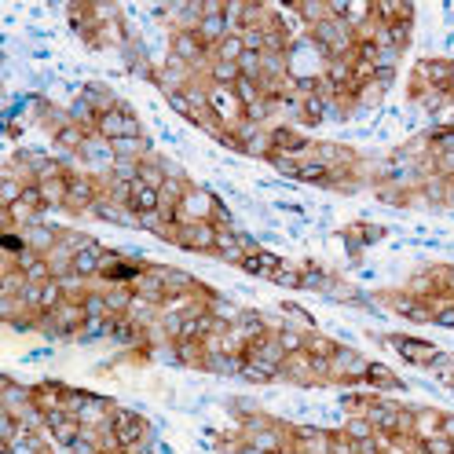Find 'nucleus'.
I'll return each instance as SVG.
<instances>
[{
    "instance_id": "obj_1",
    "label": "nucleus",
    "mask_w": 454,
    "mask_h": 454,
    "mask_svg": "<svg viewBox=\"0 0 454 454\" xmlns=\"http://www.w3.org/2000/svg\"><path fill=\"white\" fill-rule=\"evenodd\" d=\"M205 99H209V114H212L216 121H224V125H242L246 106H242V99H239V92H234V89L212 84V89H205Z\"/></svg>"
},
{
    "instance_id": "obj_2",
    "label": "nucleus",
    "mask_w": 454,
    "mask_h": 454,
    "mask_svg": "<svg viewBox=\"0 0 454 454\" xmlns=\"http://www.w3.org/2000/svg\"><path fill=\"white\" fill-rule=\"evenodd\" d=\"M194 33L202 37V45H205V48H212V45H220L224 37H231V26H227L224 4H202V18H198V26H194Z\"/></svg>"
},
{
    "instance_id": "obj_3",
    "label": "nucleus",
    "mask_w": 454,
    "mask_h": 454,
    "mask_svg": "<svg viewBox=\"0 0 454 454\" xmlns=\"http://www.w3.org/2000/svg\"><path fill=\"white\" fill-rule=\"evenodd\" d=\"M212 212H216V198L209 191H183L180 198V224H212Z\"/></svg>"
},
{
    "instance_id": "obj_4",
    "label": "nucleus",
    "mask_w": 454,
    "mask_h": 454,
    "mask_svg": "<svg viewBox=\"0 0 454 454\" xmlns=\"http://www.w3.org/2000/svg\"><path fill=\"white\" fill-rule=\"evenodd\" d=\"M106 429H110L114 436H118L121 450L132 447V443H140V440H147V425H143L140 414H132V410H114L110 421H106Z\"/></svg>"
},
{
    "instance_id": "obj_5",
    "label": "nucleus",
    "mask_w": 454,
    "mask_h": 454,
    "mask_svg": "<svg viewBox=\"0 0 454 454\" xmlns=\"http://www.w3.org/2000/svg\"><path fill=\"white\" fill-rule=\"evenodd\" d=\"M176 246L194 249V253H209V249H216V227L212 224H180Z\"/></svg>"
},
{
    "instance_id": "obj_6",
    "label": "nucleus",
    "mask_w": 454,
    "mask_h": 454,
    "mask_svg": "<svg viewBox=\"0 0 454 454\" xmlns=\"http://www.w3.org/2000/svg\"><path fill=\"white\" fill-rule=\"evenodd\" d=\"M388 344H396V348H399V356H403V359H410V363H418V366H436V363H443L440 348H432V344H425V341L388 337Z\"/></svg>"
},
{
    "instance_id": "obj_7",
    "label": "nucleus",
    "mask_w": 454,
    "mask_h": 454,
    "mask_svg": "<svg viewBox=\"0 0 454 454\" xmlns=\"http://www.w3.org/2000/svg\"><path fill=\"white\" fill-rule=\"evenodd\" d=\"M209 48L202 45V37L194 33V30H180L176 37H172V59H180L183 67H194V62H202Z\"/></svg>"
},
{
    "instance_id": "obj_8",
    "label": "nucleus",
    "mask_w": 454,
    "mask_h": 454,
    "mask_svg": "<svg viewBox=\"0 0 454 454\" xmlns=\"http://www.w3.org/2000/svg\"><path fill=\"white\" fill-rule=\"evenodd\" d=\"M366 359H359L352 348H337L330 356V378H366Z\"/></svg>"
},
{
    "instance_id": "obj_9",
    "label": "nucleus",
    "mask_w": 454,
    "mask_h": 454,
    "mask_svg": "<svg viewBox=\"0 0 454 454\" xmlns=\"http://www.w3.org/2000/svg\"><path fill=\"white\" fill-rule=\"evenodd\" d=\"M23 239H26V249H30V253H45V256L59 246V234H55L52 227H40V224H26Z\"/></svg>"
},
{
    "instance_id": "obj_10",
    "label": "nucleus",
    "mask_w": 454,
    "mask_h": 454,
    "mask_svg": "<svg viewBox=\"0 0 454 454\" xmlns=\"http://www.w3.org/2000/svg\"><path fill=\"white\" fill-rule=\"evenodd\" d=\"M128 209H132L136 216L161 209V191H154V187H147V183L136 180V183H132V202H128Z\"/></svg>"
},
{
    "instance_id": "obj_11",
    "label": "nucleus",
    "mask_w": 454,
    "mask_h": 454,
    "mask_svg": "<svg viewBox=\"0 0 454 454\" xmlns=\"http://www.w3.org/2000/svg\"><path fill=\"white\" fill-rule=\"evenodd\" d=\"M99 264H103V249H99V242H92V246H84L81 253H74V275H81V278L99 275Z\"/></svg>"
},
{
    "instance_id": "obj_12",
    "label": "nucleus",
    "mask_w": 454,
    "mask_h": 454,
    "mask_svg": "<svg viewBox=\"0 0 454 454\" xmlns=\"http://www.w3.org/2000/svg\"><path fill=\"white\" fill-rule=\"evenodd\" d=\"M278 264H283V261H278L275 253H264V249H261V253H249V256H246V261H242V271L271 278V275L278 271Z\"/></svg>"
},
{
    "instance_id": "obj_13",
    "label": "nucleus",
    "mask_w": 454,
    "mask_h": 454,
    "mask_svg": "<svg viewBox=\"0 0 454 454\" xmlns=\"http://www.w3.org/2000/svg\"><path fill=\"white\" fill-rule=\"evenodd\" d=\"M84 140H89V136H84V128H77L74 121L55 128V147H62V150H81Z\"/></svg>"
},
{
    "instance_id": "obj_14",
    "label": "nucleus",
    "mask_w": 454,
    "mask_h": 454,
    "mask_svg": "<svg viewBox=\"0 0 454 454\" xmlns=\"http://www.w3.org/2000/svg\"><path fill=\"white\" fill-rule=\"evenodd\" d=\"M67 205H74V209H89V205H96V202H92V183L84 180V176H70Z\"/></svg>"
},
{
    "instance_id": "obj_15",
    "label": "nucleus",
    "mask_w": 454,
    "mask_h": 454,
    "mask_svg": "<svg viewBox=\"0 0 454 454\" xmlns=\"http://www.w3.org/2000/svg\"><path fill=\"white\" fill-rule=\"evenodd\" d=\"M246 55V40H242V33H231V37H224L220 45H216V59H224V62H239Z\"/></svg>"
},
{
    "instance_id": "obj_16",
    "label": "nucleus",
    "mask_w": 454,
    "mask_h": 454,
    "mask_svg": "<svg viewBox=\"0 0 454 454\" xmlns=\"http://www.w3.org/2000/svg\"><path fill=\"white\" fill-rule=\"evenodd\" d=\"M278 374H283V370H278V366H268V363H256V359L242 363V378L246 381H275Z\"/></svg>"
},
{
    "instance_id": "obj_17",
    "label": "nucleus",
    "mask_w": 454,
    "mask_h": 454,
    "mask_svg": "<svg viewBox=\"0 0 454 454\" xmlns=\"http://www.w3.org/2000/svg\"><path fill=\"white\" fill-rule=\"evenodd\" d=\"M297 180H305V183H327L330 180V165L327 161H308V165H300Z\"/></svg>"
},
{
    "instance_id": "obj_18",
    "label": "nucleus",
    "mask_w": 454,
    "mask_h": 454,
    "mask_svg": "<svg viewBox=\"0 0 454 454\" xmlns=\"http://www.w3.org/2000/svg\"><path fill=\"white\" fill-rule=\"evenodd\" d=\"M81 341H99V337H110V319H84V327L77 330Z\"/></svg>"
},
{
    "instance_id": "obj_19",
    "label": "nucleus",
    "mask_w": 454,
    "mask_h": 454,
    "mask_svg": "<svg viewBox=\"0 0 454 454\" xmlns=\"http://www.w3.org/2000/svg\"><path fill=\"white\" fill-rule=\"evenodd\" d=\"M366 381H370L374 388H396L399 381H396V374L392 370H388V366H366Z\"/></svg>"
},
{
    "instance_id": "obj_20",
    "label": "nucleus",
    "mask_w": 454,
    "mask_h": 454,
    "mask_svg": "<svg viewBox=\"0 0 454 454\" xmlns=\"http://www.w3.org/2000/svg\"><path fill=\"white\" fill-rule=\"evenodd\" d=\"M421 74L436 81V89H443L447 77H450V67H447V62H440V59H429V62H421Z\"/></svg>"
},
{
    "instance_id": "obj_21",
    "label": "nucleus",
    "mask_w": 454,
    "mask_h": 454,
    "mask_svg": "<svg viewBox=\"0 0 454 454\" xmlns=\"http://www.w3.org/2000/svg\"><path fill=\"white\" fill-rule=\"evenodd\" d=\"M344 436L356 440V443H359V440H370V436H374V425L366 421V418H352L348 425H344Z\"/></svg>"
},
{
    "instance_id": "obj_22",
    "label": "nucleus",
    "mask_w": 454,
    "mask_h": 454,
    "mask_svg": "<svg viewBox=\"0 0 454 454\" xmlns=\"http://www.w3.org/2000/svg\"><path fill=\"white\" fill-rule=\"evenodd\" d=\"M278 344H283L290 356H297V352H305L308 337H300V334H293V330H283V334H278Z\"/></svg>"
},
{
    "instance_id": "obj_23",
    "label": "nucleus",
    "mask_w": 454,
    "mask_h": 454,
    "mask_svg": "<svg viewBox=\"0 0 454 454\" xmlns=\"http://www.w3.org/2000/svg\"><path fill=\"white\" fill-rule=\"evenodd\" d=\"M271 278H275L278 286H290V290H297V286H300V271H293L290 264H278V271H275Z\"/></svg>"
},
{
    "instance_id": "obj_24",
    "label": "nucleus",
    "mask_w": 454,
    "mask_h": 454,
    "mask_svg": "<svg viewBox=\"0 0 454 454\" xmlns=\"http://www.w3.org/2000/svg\"><path fill=\"white\" fill-rule=\"evenodd\" d=\"M432 143H436L440 154H454V128H440V132H432Z\"/></svg>"
},
{
    "instance_id": "obj_25",
    "label": "nucleus",
    "mask_w": 454,
    "mask_h": 454,
    "mask_svg": "<svg viewBox=\"0 0 454 454\" xmlns=\"http://www.w3.org/2000/svg\"><path fill=\"white\" fill-rule=\"evenodd\" d=\"M414 425H418V432H421L425 440H429V436H436V432H440V418H436V414H421Z\"/></svg>"
},
{
    "instance_id": "obj_26",
    "label": "nucleus",
    "mask_w": 454,
    "mask_h": 454,
    "mask_svg": "<svg viewBox=\"0 0 454 454\" xmlns=\"http://www.w3.org/2000/svg\"><path fill=\"white\" fill-rule=\"evenodd\" d=\"M432 322H436V327H454V305H443L436 315H432Z\"/></svg>"
},
{
    "instance_id": "obj_27",
    "label": "nucleus",
    "mask_w": 454,
    "mask_h": 454,
    "mask_svg": "<svg viewBox=\"0 0 454 454\" xmlns=\"http://www.w3.org/2000/svg\"><path fill=\"white\" fill-rule=\"evenodd\" d=\"M286 315H293L300 327H312V315L308 312H300V308H293V305H286Z\"/></svg>"
},
{
    "instance_id": "obj_28",
    "label": "nucleus",
    "mask_w": 454,
    "mask_h": 454,
    "mask_svg": "<svg viewBox=\"0 0 454 454\" xmlns=\"http://www.w3.org/2000/svg\"><path fill=\"white\" fill-rule=\"evenodd\" d=\"M440 436L454 440V418H440Z\"/></svg>"
},
{
    "instance_id": "obj_29",
    "label": "nucleus",
    "mask_w": 454,
    "mask_h": 454,
    "mask_svg": "<svg viewBox=\"0 0 454 454\" xmlns=\"http://www.w3.org/2000/svg\"><path fill=\"white\" fill-rule=\"evenodd\" d=\"M234 454H268V450H261V447H253V443H246V447H239Z\"/></svg>"
},
{
    "instance_id": "obj_30",
    "label": "nucleus",
    "mask_w": 454,
    "mask_h": 454,
    "mask_svg": "<svg viewBox=\"0 0 454 454\" xmlns=\"http://www.w3.org/2000/svg\"><path fill=\"white\" fill-rule=\"evenodd\" d=\"M440 165L443 169H454V154H440Z\"/></svg>"
},
{
    "instance_id": "obj_31",
    "label": "nucleus",
    "mask_w": 454,
    "mask_h": 454,
    "mask_svg": "<svg viewBox=\"0 0 454 454\" xmlns=\"http://www.w3.org/2000/svg\"><path fill=\"white\" fill-rule=\"evenodd\" d=\"M275 454H278V450H275Z\"/></svg>"
}]
</instances>
